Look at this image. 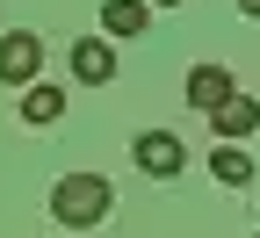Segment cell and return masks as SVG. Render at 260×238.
Returning <instances> with one entry per match:
<instances>
[{"label":"cell","instance_id":"obj_3","mask_svg":"<svg viewBox=\"0 0 260 238\" xmlns=\"http://www.w3.org/2000/svg\"><path fill=\"white\" fill-rule=\"evenodd\" d=\"M44 73V44H37V29H8L0 37V80L8 87H29Z\"/></svg>","mask_w":260,"mask_h":238},{"label":"cell","instance_id":"obj_12","mask_svg":"<svg viewBox=\"0 0 260 238\" xmlns=\"http://www.w3.org/2000/svg\"><path fill=\"white\" fill-rule=\"evenodd\" d=\"M253 238H260V231H253Z\"/></svg>","mask_w":260,"mask_h":238},{"label":"cell","instance_id":"obj_5","mask_svg":"<svg viewBox=\"0 0 260 238\" xmlns=\"http://www.w3.org/2000/svg\"><path fill=\"white\" fill-rule=\"evenodd\" d=\"M73 80H87V87H109V80H116L109 37H80V44H73Z\"/></svg>","mask_w":260,"mask_h":238},{"label":"cell","instance_id":"obj_1","mask_svg":"<svg viewBox=\"0 0 260 238\" xmlns=\"http://www.w3.org/2000/svg\"><path fill=\"white\" fill-rule=\"evenodd\" d=\"M116 210V188H109V174H65L58 188H51V217L65 224V231H94Z\"/></svg>","mask_w":260,"mask_h":238},{"label":"cell","instance_id":"obj_6","mask_svg":"<svg viewBox=\"0 0 260 238\" xmlns=\"http://www.w3.org/2000/svg\"><path fill=\"white\" fill-rule=\"evenodd\" d=\"M210 130H217L224 145H239V138H253V130H260V101L232 94V101H224V109H210Z\"/></svg>","mask_w":260,"mask_h":238},{"label":"cell","instance_id":"obj_9","mask_svg":"<svg viewBox=\"0 0 260 238\" xmlns=\"http://www.w3.org/2000/svg\"><path fill=\"white\" fill-rule=\"evenodd\" d=\"M210 174H217L224 188H246V181H253V159H246L239 145H217V152H210Z\"/></svg>","mask_w":260,"mask_h":238},{"label":"cell","instance_id":"obj_10","mask_svg":"<svg viewBox=\"0 0 260 238\" xmlns=\"http://www.w3.org/2000/svg\"><path fill=\"white\" fill-rule=\"evenodd\" d=\"M239 15H260V0H239Z\"/></svg>","mask_w":260,"mask_h":238},{"label":"cell","instance_id":"obj_11","mask_svg":"<svg viewBox=\"0 0 260 238\" xmlns=\"http://www.w3.org/2000/svg\"><path fill=\"white\" fill-rule=\"evenodd\" d=\"M152 8H188V0H152Z\"/></svg>","mask_w":260,"mask_h":238},{"label":"cell","instance_id":"obj_7","mask_svg":"<svg viewBox=\"0 0 260 238\" xmlns=\"http://www.w3.org/2000/svg\"><path fill=\"white\" fill-rule=\"evenodd\" d=\"M102 29L109 37H145L152 29V0H102Z\"/></svg>","mask_w":260,"mask_h":238},{"label":"cell","instance_id":"obj_4","mask_svg":"<svg viewBox=\"0 0 260 238\" xmlns=\"http://www.w3.org/2000/svg\"><path fill=\"white\" fill-rule=\"evenodd\" d=\"M239 87H232V73H224V65L217 58H203V65H195V73H188V109L195 116H210V109H224V101H232Z\"/></svg>","mask_w":260,"mask_h":238},{"label":"cell","instance_id":"obj_8","mask_svg":"<svg viewBox=\"0 0 260 238\" xmlns=\"http://www.w3.org/2000/svg\"><path fill=\"white\" fill-rule=\"evenodd\" d=\"M58 116H65V94L44 87V80H29V87H22V123H29V130H51Z\"/></svg>","mask_w":260,"mask_h":238},{"label":"cell","instance_id":"obj_2","mask_svg":"<svg viewBox=\"0 0 260 238\" xmlns=\"http://www.w3.org/2000/svg\"><path fill=\"white\" fill-rule=\"evenodd\" d=\"M130 159H138V174H152V181H174L181 166H188V152H181V138H174V130H138Z\"/></svg>","mask_w":260,"mask_h":238}]
</instances>
